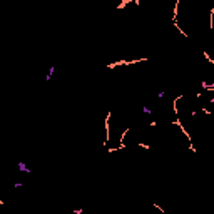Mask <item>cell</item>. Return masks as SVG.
Wrapping results in <instances>:
<instances>
[{
  "label": "cell",
  "instance_id": "5",
  "mask_svg": "<svg viewBox=\"0 0 214 214\" xmlns=\"http://www.w3.org/2000/svg\"><path fill=\"white\" fill-rule=\"evenodd\" d=\"M211 104H214V97H211Z\"/></svg>",
  "mask_w": 214,
  "mask_h": 214
},
{
  "label": "cell",
  "instance_id": "2",
  "mask_svg": "<svg viewBox=\"0 0 214 214\" xmlns=\"http://www.w3.org/2000/svg\"><path fill=\"white\" fill-rule=\"evenodd\" d=\"M52 75H54V67H50V69H48V72H47V75H45V80H50V79H52Z\"/></svg>",
  "mask_w": 214,
  "mask_h": 214
},
{
  "label": "cell",
  "instance_id": "1",
  "mask_svg": "<svg viewBox=\"0 0 214 214\" xmlns=\"http://www.w3.org/2000/svg\"><path fill=\"white\" fill-rule=\"evenodd\" d=\"M17 169L20 171V172H27V174H30V169H28V166L25 164L24 161H19V164H17Z\"/></svg>",
  "mask_w": 214,
  "mask_h": 214
},
{
  "label": "cell",
  "instance_id": "4",
  "mask_svg": "<svg viewBox=\"0 0 214 214\" xmlns=\"http://www.w3.org/2000/svg\"><path fill=\"white\" fill-rule=\"evenodd\" d=\"M82 212H84L82 209H75V211H74V214H82Z\"/></svg>",
  "mask_w": 214,
  "mask_h": 214
},
{
  "label": "cell",
  "instance_id": "3",
  "mask_svg": "<svg viewBox=\"0 0 214 214\" xmlns=\"http://www.w3.org/2000/svg\"><path fill=\"white\" fill-rule=\"evenodd\" d=\"M142 114H147V116H151V114H152V110H151L149 107H142Z\"/></svg>",
  "mask_w": 214,
  "mask_h": 214
}]
</instances>
